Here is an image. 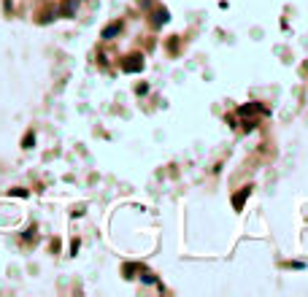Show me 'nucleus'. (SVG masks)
<instances>
[{"instance_id":"nucleus-3","label":"nucleus","mask_w":308,"mask_h":297,"mask_svg":"<svg viewBox=\"0 0 308 297\" xmlns=\"http://www.w3.org/2000/svg\"><path fill=\"white\" fill-rule=\"evenodd\" d=\"M246 195H249V189H244V192L235 197V208H240V203H244V197H246Z\"/></svg>"},{"instance_id":"nucleus-2","label":"nucleus","mask_w":308,"mask_h":297,"mask_svg":"<svg viewBox=\"0 0 308 297\" xmlns=\"http://www.w3.org/2000/svg\"><path fill=\"white\" fill-rule=\"evenodd\" d=\"M119 30H122V25H119V22H114V25H108V27L103 30V38H114Z\"/></svg>"},{"instance_id":"nucleus-1","label":"nucleus","mask_w":308,"mask_h":297,"mask_svg":"<svg viewBox=\"0 0 308 297\" xmlns=\"http://www.w3.org/2000/svg\"><path fill=\"white\" fill-rule=\"evenodd\" d=\"M141 65H143V62H141V57H138V54H133V57H127V62H122V68L133 73V71H141Z\"/></svg>"}]
</instances>
